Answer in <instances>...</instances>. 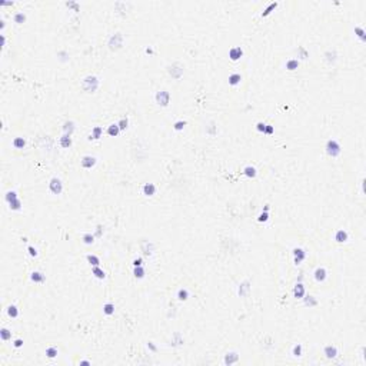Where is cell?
<instances>
[{"instance_id":"6da1fadb","label":"cell","mask_w":366,"mask_h":366,"mask_svg":"<svg viewBox=\"0 0 366 366\" xmlns=\"http://www.w3.org/2000/svg\"><path fill=\"white\" fill-rule=\"evenodd\" d=\"M325 149H326V153H328L329 156H332V158H336V156L340 154V145L335 139H329L328 142H326V148Z\"/></svg>"},{"instance_id":"7a4b0ae2","label":"cell","mask_w":366,"mask_h":366,"mask_svg":"<svg viewBox=\"0 0 366 366\" xmlns=\"http://www.w3.org/2000/svg\"><path fill=\"white\" fill-rule=\"evenodd\" d=\"M97 86H99V80H97V77H94V76H88L83 80V89L86 92H94L97 89Z\"/></svg>"},{"instance_id":"3957f363","label":"cell","mask_w":366,"mask_h":366,"mask_svg":"<svg viewBox=\"0 0 366 366\" xmlns=\"http://www.w3.org/2000/svg\"><path fill=\"white\" fill-rule=\"evenodd\" d=\"M49 187H50V190H52V193H55V195H60L62 190H63L62 180L60 179H57V177H53V179L50 180Z\"/></svg>"},{"instance_id":"277c9868","label":"cell","mask_w":366,"mask_h":366,"mask_svg":"<svg viewBox=\"0 0 366 366\" xmlns=\"http://www.w3.org/2000/svg\"><path fill=\"white\" fill-rule=\"evenodd\" d=\"M169 99H170V94L166 90H160V92L156 93V102L159 104H162V106H167L169 104Z\"/></svg>"},{"instance_id":"5b68a950","label":"cell","mask_w":366,"mask_h":366,"mask_svg":"<svg viewBox=\"0 0 366 366\" xmlns=\"http://www.w3.org/2000/svg\"><path fill=\"white\" fill-rule=\"evenodd\" d=\"M242 56H243V50L240 47H232L229 50V57L232 60H239Z\"/></svg>"},{"instance_id":"8992f818","label":"cell","mask_w":366,"mask_h":366,"mask_svg":"<svg viewBox=\"0 0 366 366\" xmlns=\"http://www.w3.org/2000/svg\"><path fill=\"white\" fill-rule=\"evenodd\" d=\"M94 164H96V158L94 156H84L82 159V166L86 167V169H90Z\"/></svg>"},{"instance_id":"52a82bcc","label":"cell","mask_w":366,"mask_h":366,"mask_svg":"<svg viewBox=\"0 0 366 366\" xmlns=\"http://www.w3.org/2000/svg\"><path fill=\"white\" fill-rule=\"evenodd\" d=\"M348 237H349V235H348V232L343 229H340L336 232V235H335V240L339 242V243H343V242L348 240Z\"/></svg>"},{"instance_id":"ba28073f","label":"cell","mask_w":366,"mask_h":366,"mask_svg":"<svg viewBox=\"0 0 366 366\" xmlns=\"http://www.w3.org/2000/svg\"><path fill=\"white\" fill-rule=\"evenodd\" d=\"M293 255H295V263L299 265L306 257V252L303 249H293Z\"/></svg>"},{"instance_id":"9c48e42d","label":"cell","mask_w":366,"mask_h":366,"mask_svg":"<svg viewBox=\"0 0 366 366\" xmlns=\"http://www.w3.org/2000/svg\"><path fill=\"white\" fill-rule=\"evenodd\" d=\"M326 275H328V272H326L325 268H317L315 270V279H316L317 282H323L326 279Z\"/></svg>"},{"instance_id":"30bf717a","label":"cell","mask_w":366,"mask_h":366,"mask_svg":"<svg viewBox=\"0 0 366 366\" xmlns=\"http://www.w3.org/2000/svg\"><path fill=\"white\" fill-rule=\"evenodd\" d=\"M154 192H156V186L153 185V183H146V185L143 186V193L146 196H153Z\"/></svg>"},{"instance_id":"8fae6325","label":"cell","mask_w":366,"mask_h":366,"mask_svg":"<svg viewBox=\"0 0 366 366\" xmlns=\"http://www.w3.org/2000/svg\"><path fill=\"white\" fill-rule=\"evenodd\" d=\"M293 295H295V298H303V295H305V286L302 283H298L293 288Z\"/></svg>"},{"instance_id":"7c38bea8","label":"cell","mask_w":366,"mask_h":366,"mask_svg":"<svg viewBox=\"0 0 366 366\" xmlns=\"http://www.w3.org/2000/svg\"><path fill=\"white\" fill-rule=\"evenodd\" d=\"M325 355L328 356V358H335V356L338 355V349L335 346H332V345H329V346L325 348Z\"/></svg>"},{"instance_id":"4fadbf2b","label":"cell","mask_w":366,"mask_h":366,"mask_svg":"<svg viewBox=\"0 0 366 366\" xmlns=\"http://www.w3.org/2000/svg\"><path fill=\"white\" fill-rule=\"evenodd\" d=\"M240 80H242V76L239 75V73H233V75H230L229 76V84H232V86L239 84Z\"/></svg>"},{"instance_id":"5bb4252c","label":"cell","mask_w":366,"mask_h":366,"mask_svg":"<svg viewBox=\"0 0 366 366\" xmlns=\"http://www.w3.org/2000/svg\"><path fill=\"white\" fill-rule=\"evenodd\" d=\"M60 146L62 148H70L72 146V137L69 135H63L60 137Z\"/></svg>"},{"instance_id":"9a60e30c","label":"cell","mask_w":366,"mask_h":366,"mask_svg":"<svg viewBox=\"0 0 366 366\" xmlns=\"http://www.w3.org/2000/svg\"><path fill=\"white\" fill-rule=\"evenodd\" d=\"M119 132H120V127H119L117 123H116V125H110L109 127H107V133H109L110 136H117Z\"/></svg>"},{"instance_id":"2e32d148","label":"cell","mask_w":366,"mask_h":366,"mask_svg":"<svg viewBox=\"0 0 366 366\" xmlns=\"http://www.w3.org/2000/svg\"><path fill=\"white\" fill-rule=\"evenodd\" d=\"M102 133H103V129L100 127V126H96V127H93L92 130V135H90V139H99V137L102 136Z\"/></svg>"},{"instance_id":"e0dca14e","label":"cell","mask_w":366,"mask_h":366,"mask_svg":"<svg viewBox=\"0 0 366 366\" xmlns=\"http://www.w3.org/2000/svg\"><path fill=\"white\" fill-rule=\"evenodd\" d=\"M298 66H299L298 59H290V60L286 62V69L288 70H295V69H298Z\"/></svg>"},{"instance_id":"ac0fdd59","label":"cell","mask_w":366,"mask_h":366,"mask_svg":"<svg viewBox=\"0 0 366 366\" xmlns=\"http://www.w3.org/2000/svg\"><path fill=\"white\" fill-rule=\"evenodd\" d=\"M13 146L16 149H23L24 146H26V140L23 139V137H16L14 140H13Z\"/></svg>"},{"instance_id":"d6986e66","label":"cell","mask_w":366,"mask_h":366,"mask_svg":"<svg viewBox=\"0 0 366 366\" xmlns=\"http://www.w3.org/2000/svg\"><path fill=\"white\" fill-rule=\"evenodd\" d=\"M32 280L33 282H37V283H42L44 280V275L42 272H33L32 273Z\"/></svg>"},{"instance_id":"ffe728a7","label":"cell","mask_w":366,"mask_h":366,"mask_svg":"<svg viewBox=\"0 0 366 366\" xmlns=\"http://www.w3.org/2000/svg\"><path fill=\"white\" fill-rule=\"evenodd\" d=\"M7 315L10 317H17V315H19V309H17L14 305H10L9 307H7Z\"/></svg>"},{"instance_id":"44dd1931","label":"cell","mask_w":366,"mask_h":366,"mask_svg":"<svg viewBox=\"0 0 366 366\" xmlns=\"http://www.w3.org/2000/svg\"><path fill=\"white\" fill-rule=\"evenodd\" d=\"M93 275L97 279H104V276H106L104 275V270H102L99 266H93Z\"/></svg>"},{"instance_id":"7402d4cb","label":"cell","mask_w":366,"mask_h":366,"mask_svg":"<svg viewBox=\"0 0 366 366\" xmlns=\"http://www.w3.org/2000/svg\"><path fill=\"white\" fill-rule=\"evenodd\" d=\"M103 312L106 315H113L115 313V305L113 303H106L103 306Z\"/></svg>"},{"instance_id":"603a6c76","label":"cell","mask_w":366,"mask_h":366,"mask_svg":"<svg viewBox=\"0 0 366 366\" xmlns=\"http://www.w3.org/2000/svg\"><path fill=\"white\" fill-rule=\"evenodd\" d=\"M243 172H245V175L249 176V177H255V176H256V169H255L253 166H246Z\"/></svg>"},{"instance_id":"cb8c5ba5","label":"cell","mask_w":366,"mask_h":366,"mask_svg":"<svg viewBox=\"0 0 366 366\" xmlns=\"http://www.w3.org/2000/svg\"><path fill=\"white\" fill-rule=\"evenodd\" d=\"M88 262L90 263L92 266H99L100 259H99L97 256H94V255H88Z\"/></svg>"},{"instance_id":"d4e9b609","label":"cell","mask_w":366,"mask_h":366,"mask_svg":"<svg viewBox=\"0 0 366 366\" xmlns=\"http://www.w3.org/2000/svg\"><path fill=\"white\" fill-rule=\"evenodd\" d=\"M177 298L180 299V301H186L187 298H189V290L187 289H179V292H177Z\"/></svg>"},{"instance_id":"484cf974","label":"cell","mask_w":366,"mask_h":366,"mask_svg":"<svg viewBox=\"0 0 366 366\" xmlns=\"http://www.w3.org/2000/svg\"><path fill=\"white\" fill-rule=\"evenodd\" d=\"M13 19H14V22H16V23H23L24 20H26V14H24L23 11H17Z\"/></svg>"},{"instance_id":"4316f807","label":"cell","mask_w":366,"mask_h":366,"mask_svg":"<svg viewBox=\"0 0 366 366\" xmlns=\"http://www.w3.org/2000/svg\"><path fill=\"white\" fill-rule=\"evenodd\" d=\"M73 129H75L73 123H72V122H66V123H65V127H63V130H65V135H69V136H70L72 132H73Z\"/></svg>"},{"instance_id":"83f0119b","label":"cell","mask_w":366,"mask_h":366,"mask_svg":"<svg viewBox=\"0 0 366 366\" xmlns=\"http://www.w3.org/2000/svg\"><path fill=\"white\" fill-rule=\"evenodd\" d=\"M0 336H2V339H3V340H9V339L11 338V332L9 330V329L3 328L2 330H0Z\"/></svg>"},{"instance_id":"f1b7e54d","label":"cell","mask_w":366,"mask_h":366,"mask_svg":"<svg viewBox=\"0 0 366 366\" xmlns=\"http://www.w3.org/2000/svg\"><path fill=\"white\" fill-rule=\"evenodd\" d=\"M9 205H10V209H13V210H19L20 206H22V202H20V199L17 197V199H14V200H11Z\"/></svg>"},{"instance_id":"f546056e","label":"cell","mask_w":366,"mask_h":366,"mask_svg":"<svg viewBox=\"0 0 366 366\" xmlns=\"http://www.w3.org/2000/svg\"><path fill=\"white\" fill-rule=\"evenodd\" d=\"M135 276L136 278H139V279H142L143 276H145V269L142 268V266H135Z\"/></svg>"},{"instance_id":"4dcf8cb0","label":"cell","mask_w":366,"mask_h":366,"mask_svg":"<svg viewBox=\"0 0 366 366\" xmlns=\"http://www.w3.org/2000/svg\"><path fill=\"white\" fill-rule=\"evenodd\" d=\"M17 197H19V196H17V193H16L14 190H13V192H7V193H6V197H5V199H6V202L10 203L11 200H14V199H17Z\"/></svg>"},{"instance_id":"1f68e13d","label":"cell","mask_w":366,"mask_h":366,"mask_svg":"<svg viewBox=\"0 0 366 366\" xmlns=\"http://www.w3.org/2000/svg\"><path fill=\"white\" fill-rule=\"evenodd\" d=\"M276 6H278V3H276V2H275V3H270V5H269L268 7L265 9V11L262 13V16H268V14H269V13H270L272 10H273V9H276Z\"/></svg>"},{"instance_id":"d6a6232c","label":"cell","mask_w":366,"mask_h":366,"mask_svg":"<svg viewBox=\"0 0 366 366\" xmlns=\"http://www.w3.org/2000/svg\"><path fill=\"white\" fill-rule=\"evenodd\" d=\"M93 240H94V236L90 235V233H86V235L83 236V242H84L86 245H90V243H93Z\"/></svg>"},{"instance_id":"836d02e7","label":"cell","mask_w":366,"mask_h":366,"mask_svg":"<svg viewBox=\"0 0 366 366\" xmlns=\"http://www.w3.org/2000/svg\"><path fill=\"white\" fill-rule=\"evenodd\" d=\"M46 355L49 356V358H55L57 355V349L56 348H49V349L46 350Z\"/></svg>"},{"instance_id":"e575fe53","label":"cell","mask_w":366,"mask_h":366,"mask_svg":"<svg viewBox=\"0 0 366 366\" xmlns=\"http://www.w3.org/2000/svg\"><path fill=\"white\" fill-rule=\"evenodd\" d=\"M186 126V122L185 120H179L175 123V130H182L183 127Z\"/></svg>"},{"instance_id":"d590c367","label":"cell","mask_w":366,"mask_h":366,"mask_svg":"<svg viewBox=\"0 0 366 366\" xmlns=\"http://www.w3.org/2000/svg\"><path fill=\"white\" fill-rule=\"evenodd\" d=\"M305 303H306L307 306H313V305H316V301L313 299V296H306Z\"/></svg>"},{"instance_id":"8d00e7d4","label":"cell","mask_w":366,"mask_h":366,"mask_svg":"<svg viewBox=\"0 0 366 366\" xmlns=\"http://www.w3.org/2000/svg\"><path fill=\"white\" fill-rule=\"evenodd\" d=\"M301 353H302V346L301 345H295V346H293V355L301 356Z\"/></svg>"},{"instance_id":"74e56055","label":"cell","mask_w":366,"mask_h":366,"mask_svg":"<svg viewBox=\"0 0 366 366\" xmlns=\"http://www.w3.org/2000/svg\"><path fill=\"white\" fill-rule=\"evenodd\" d=\"M117 125H119V127H120V130H125L126 127H127V125H129V122H127V119H122Z\"/></svg>"},{"instance_id":"f35d334b","label":"cell","mask_w":366,"mask_h":366,"mask_svg":"<svg viewBox=\"0 0 366 366\" xmlns=\"http://www.w3.org/2000/svg\"><path fill=\"white\" fill-rule=\"evenodd\" d=\"M268 219H269L268 212H262V213L259 215V219H257V220H259V222H266Z\"/></svg>"},{"instance_id":"ab89813d","label":"cell","mask_w":366,"mask_h":366,"mask_svg":"<svg viewBox=\"0 0 366 366\" xmlns=\"http://www.w3.org/2000/svg\"><path fill=\"white\" fill-rule=\"evenodd\" d=\"M355 32L358 33V36H359L362 40L365 39V36H363V29H362V27H355Z\"/></svg>"},{"instance_id":"60d3db41","label":"cell","mask_w":366,"mask_h":366,"mask_svg":"<svg viewBox=\"0 0 366 366\" xmlns=\"http://www.w3.org/2000/svg\"><path fill=\"white\" fill-rule=\"evenodd\" d=\"M263 133H269V135H270V133H273V127H272L270 125H266V127H265V132H263Z\"/></svg>"},{"instance_id":"b9f144b4","label":"cell","mask_w":366,"mask_h":366,"mask_svg":"<svg viewBox=\"0 0 366 366\" xmlns=\"http://www.w3.org/2000/svg\"><path fill=\"white\" fill-rule=\"evenodd\" d=\"M265 127H266V125H265V123H262V122H259V123H257V130H259V132H265Z\"/></svg>"},{"instance_id":"7bdbcfd3","label":"cell","mask_w":366,"mask_h":366,"mask_svg":"<svg viewBox=\"0 0 366 366\" xmlns=\"http://www.w3.org/2000/svg\"><path fill=\"white\" fill-rule=\"evenodd\" d=\"M29 253H30L32 256H36V255H37V250H36L33 246H29Z\"/></svg>"},{"instance_id":"ee69618b","label":"cell","mask_w":366,"mask_h":366,"mask_svg":"<svg viewBox=\"0 0 366 366\" xmlns=\"http://www.w3.org/2000/svg\"><path fill=\"white\" fill-rule=\"evenodd\" d=\"M133 265H135V266H142V257L135 259V260H133Z\"/></svg>"},{"instance_id":"f6af8a7d","label":"cell","mask_w":366,"mask_h":366,"mask_svg":"<svg viewBox=\"0 0 366 366\" xmlns=\"http://www.w3.org/2000/svg\"><path fill=\"white\" fill-rule=\"evenodd\" d=\"M22 345H23V340H22V339H16V340H14V346H16V348H20Z\"/></svg>"}]
</instances>
